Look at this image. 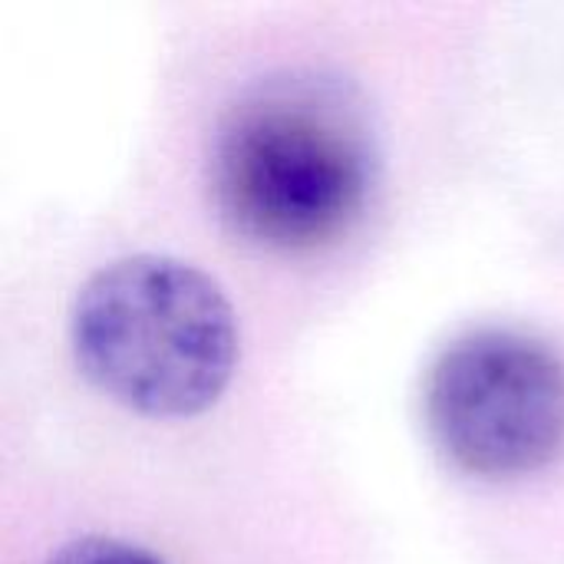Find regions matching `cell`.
I'll return each mask as SVG.
<instances>
[{
    "label": "cell",
    "instance_id": "6da1fadb",
    "mask_svg": "<svg viewBox=\"0 0 564 564\" xmlns=\"http://www.w3.org/2000/svg\"><path fill=\"white\" fill-rule=\"evenodd\" d=\"M377 149L354 93L291 73L258 83L218 126L212 195L231 231L274 251H307L364 212Z\"/></svg>",
    "mask_w": 564,
    "mask_h": 564
},
{
    "label": "cell",
    "instance_id": "7a4b0ae2",
    "mask_svg": "<svg viewBox=\"0 0 564 564\" xmlns=\"http://www.w3.org/2000/svg\"><path fill=\"white\" fill-rule=\"evenodd\" d=\"M69 350L112 403L152 420H188L228 390L241 334L231 301L205 271L169 254H129L79 288Z\"/></svg>",
    "mask_w": 564,
    "mask_h": 564
},
{
    "label": "cell",
    "instance_id": "3957f363",
    "mask_svg": "<svg viewBox=\"0 0 564 564\" xmlns=\"http://www.w3.org/2000/svg\"><path fill=\"white\" fill-rule=\"evenodd\" d=\"M423 413L456 469L479 479L542 473L564 453V360L519 330H473L433 360Z\"/></svg>",
    "mask_w": 564,
    "mask_h": 564
},
{
    "label": "cell",
    "instance_id": "277c9868",
    "mask_svg": "<svg viewBox=\"0 0 564 564\" xmlns=\"http://www.w3.org/2000/svg\"><path fill=\"white\" fill-rule=\"evenodd\" d=\"M43 564H165L155 552L122 542V539H106V535H83L66 545H59Z\"/></svg>",
    "mask_w": 564,
    "mask_h": 564
}]
</instances>
